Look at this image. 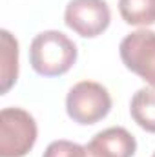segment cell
Instances as JSON below:
<instances>
[{"instance_id":"obj_6","label":"cell","mask_w":155,"mask_h":157,"mask_svg":"<svg viewBox=\"0 0 155 157\" xmlns=\"http://www.w3.org/2000/svg\"><path fill=\"white\" fill-rule=\"evenodd\" d=\"M135 150V137L122 126H112L86 144V157H133Z\"/></svg>"},{"instance_id":"obj_7","label":"cell","mask_w":155,"mask_h":157,"mask_svg":"<svg viewBox=\"0 0 155 157\" xmlns=\"http://www.w3.org/2000/svg\"><path fill=\"white\" fill-rule=\"evenodd\" d=\"M2 70H0V91L7 93L18 78V42L7 31L2 29Z\"/></svg>"},{"instance_id":"obj_8","label":"cell","mask_w":155,"mask_h":157,"mask_svg":"<svg viewBox=\"0 0 155 157\" xmlns=\"http://www.w3.org/2000/svg\"><path fill=\"white\" fill-rule=\"evenodd\" d=\"M130 113L142 130L155 133V86L135 91L130 102Z\"/></svg>"},{"instance_id":"obj_1","label":"cell","mask_w":155,"mask_h":157,"mask_svg":"<svg viewBox=\"0 0 155 157\" xmlns=\"http://www.w3.org/2000/svg\"><path fill=\"white\" fill-rule=\"evenodd\" d=\"M29 62L42 77L64 75L77 62V46L62 31H42L29 46Z\"/></svg>"},{"instance_id":"obj_4","label":"cell","mask_w":155,"mask_h":157,"mask_svg":"<svg viewBox=\"0 0 155 157\" xmlns=\"http://www.w3.org/2000/svg\"><path fill=\"white\" fill-rule=\"evenodd\" d=\"M124 66L155 86V31L137 29L126 35L119 46Z\"/></svg>"},{"instance_id":"obj_3","label":"cell","mask_w":155,"mask_h":157,"mask_svg":"<svg viewBox=\"0 0 155 157\" xmlns=\"http://www.w3.org/2000/svg\"><path fill=\"white\" fill-rule=\"evenodd\" d=\"M112 110L110 91L93 80L77 82L66 97V112L78 124H95Z\"/></svg>"},{"instance_id":"obj_11","label":"cell","mask_w":155,"mask_h":157,"mask_svg":"<svg viewBox=\"0 0 155 157\" xmlns=\"http://www.w3.org/2000/svg\"><path fill=\"white\" fill-rule=\"evenodd\" d=\"M152 157H155V152H153V155H152Z\"/></svg>"},{"instance_id":"obj_10","label":"cell","mask_w":155,"mask_h":157,"mask_svg":"<svg viewBox=\"0 0 155 157\" xmlns=\"http://www.w3.org/2000/svg\"><path fill=\"white\" fill-rule=\"evenodd\" d=\"M42 157H86V146L60 139L49 143Z\"/></svg>"},{"instance_id":"obj_9","label":"cell","mask_w":155,"mask_h":157,"mask_svg":"<svg viewBox=\"0 0 155 157\" xmlns=\"http://www.w3.org/2000/svg\"><path fill=\"white\" fill-rule=\"evenodd\" d=\"M119 13L130 26L155 24V0H119Z\"/></svg>"},{"instance_id":"obj_5","label":"cell","mask_w":155,"mask_h":157,"mask_svg":"<svg viewBox=\"0 0 155 157\" xmlns=\"http://www.w3.org/2000/svg\"><path fill=\"white\" fill-rule=\"evenodd\" d=\"M112 20L106 0H71L64 11V22L70 29L84 39L102 35Z\"/></svg>"},{"instance_id":"obj_2","label":"cell","mask_w":155,"mask_h":157,"mask_svg":"<svg viewBox=\"0 0 155 157\" xmlns=\"http://www.w3.org/2000/svg\"><path fill=\"white\" fill-rule=\"evenodd\" d=\"M37 143V122L22 108L0 112V157H24Z\"/></svg>"}]
</instances>
